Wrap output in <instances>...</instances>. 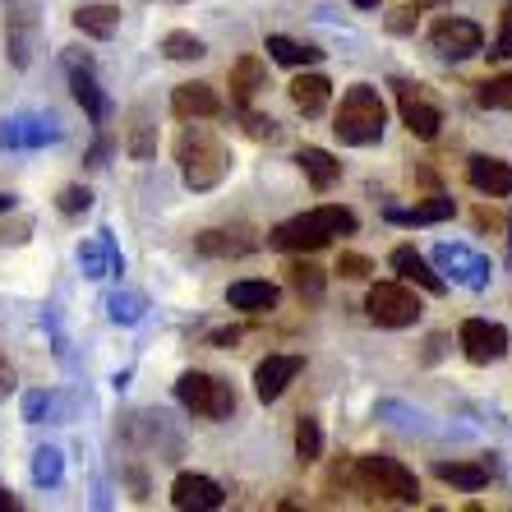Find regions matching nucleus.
Returning <instances> with one entry per match:
<instances>
[{
	"label": "nucleus",
	"mask_w": 512,
	"mask_h": 512,
	"mask_svg": "<svg viewBox=\"0 0 512 512\" xmlns=\"http://www.w3.org/2000/svg\"><path fill=\"white\" fill-rule=\"evenodd\" d=\"M457 208H453V199H425V203H416V208H393L388 213V222H402V227H429V222H448Z\"/></svg>",
	"instance_id": "23"
},
{
	"label": "nucleus",
	"mask_w": 512,
	"mask_h": 512,
	"mask_svg": "<svg viewBox=\"0 0 512 512\" xmlns=\"http://www.w3.org/2000/svg\"><path fill=\"white\" fill-rule=\"evenodd\" d=\"M268 56L277 60V65H319L323 60V51L319 47H305V42H296V37H282V33H273L268 37Z\"/></svg>",
	"instance_id": "25"
},
{
	"label": "nucleus",
	"mask_w": 512,
	"mask_h": 512,
	"mask_svg": "<svg viewBox=\"0 0 512 512\" xmlns=\"http://www.w3.org/2000/svg\"><path fill=\"white\" fill-rule=\"evenodd\" d=\"M194 250L208 254V259H231V254H250L254 250V240L245 236V231H203L199 240H194Z\"/></svg>",
	"instance_id": "21"
},
{
	"label": "nucleus",
	"mask_w": 512,
	"mask_h": 512,
	"mask_svg": "<svg viewBox=\"0 0 512 512\" xmlns=\"http://www.w3.org/2000/svg\"><path fill=\"white\" fill-rule=\"evenodd\" d=\"M425 5H443V0H416V10H425Z\"/></svg>",
	"instance_id": "45"
},
{
	"label": "nucleus",
	"mask_w": 512,
	"mask_h": 512,
	"mask_svg": "<svg viewBox=\"0 0 512 512\" xmlns=\"http://www.w3.org/2000/svg\"><path fill=\"white\" fill-rule=\"evenodd\" d=\"M360 222L351 208H337V203H323V208H310V213L291 217V222H282V227L268 231V245L282 254H314L323 250V245H333V236H351Z\"/></svg>",
	"instance_id": "1"
},
{
	"label": "nucleus",
	"mask_w": 512,
	"mask_h": 512,
	"mask_svg": "<svg viewBox=\"0 0 512 512\" xmlns=\"http://www.w3.org/2000/svg\"><path fill=\"white\" fill-rule=\"evenodd\" d=\"M268 84V70H263L259 56H240L236 65H231V107H250L254 97H259V88Z\"/></svg>",
	"instance_id": "16"
},
{
	"label": "nucleus",
	"mask_w": 512,
	"mask_h": 512,
	"mask_svg": "<svg viewBox=\"0 0 512 512\" xmlns=\"http://www.w3.org/2000/svg\"><path fill=\"white\" fill-rule=\"evenodd\" d=\"M56 208L65 217H79V213H88V208H93V194H88L84 185H65V190H60V199H56Z\"/></svg>",
	"instance_id": "33"
},
{
	"label": "nucleus",
	"mask_w": 512,
	"mask_h": 512,
	"mask_svg": "<svg viewBox=\"0 0 512 512\" xmlns=\"http://www.w3.org/2000/svg\"><path fill=\"white\" fill-rule=\"evenodd\" d=\"M328 97H333V84L323 79V74H300L291 79V102H296L300 116H319L328 107Z\"/></svg>",
	"instance_id": "18"
},
{
	"label": "nucleus",
	"mask_w": 512,
	"mask_h": 512,
	"mask_svg": "<svg viewBox=\"0 0 512 512\" xmlns=\"http://www.w3.org/2000/svg\"><path fill=\"white\" fill-rule=\"evenodd\" d=\"M33 480L37 485H60V453L56 448H42L33 457Z\"/></svg>",
	"instance_id": "34"
},
{
	"label": "nucleus",
	"mask_w": 512,
	"mask_h": 512,
	"mask_svg": "<svg viewBox=\"0 0 512 512\" xmlns=\"http://www.w3.org/2000/svg\"><path fill=\"white\" fill-rule=\"evenodd\" d=\"M5 28H10V60L24 70L37 47V0H5Z\"/></svg>",
	"instance_id": "10"
},
{
	"label": "nucleus",
	"mask_w": 512,
	"mask_h": 512,
	"mask_svg": "<svg viewBox=\"0 0 512 512\" xmlns=\"http://www.w3.org/2000/svg\"><path fill=\"white\" fill-rule=\"evenodd\" d=\"M300 370H305V360H300V356H268V360H259V370H254V397H259V402H277V397L296 383Z\"/></svg>",
	"instance_id": "12"
},
{
	"label": "nucleus",
	"mask_w": 512,
	"mask_h": 512,
	"mask_svg": "<svg viewBox=\"0 0 512 512\" xmlns=\"http://www.w3.org/2000/svg\"><path fill=\"white\" fill-rule=\"evenodd\" d=\"M383 125H388V107H383L379 88L370 84H356L342 93V107H337L333 120V134L351 148H370V143L383 139Z\"/></svg>",
	"instance_id": "2"
},
{
	"label": "nucleus",
	"mask_w": 512,
	"mask_h": 512,
	"mask_svg": "<svg viewBox=\"0 0 512 512\" xmlns=\"http://www.w3.org/2000/svg\"><path fill=\"white\" fill-rule=\"evenodd\" d=\"M10 208H14V199L10 194H0V213H10Z\"/></svg>",
	"instance_id": "44"
},
{
	"label": "nucleus",
	"mask_w": 512,
	"mask_h": 512,
	"mask_svg": "<svg viewBox=\"0 0 512 512\" xmlns=\"http://www.w3.org/2000/svg\"><path fill=\"white\" fill-rule=\"evenodd\" d=\"M337 273L351 277V282H365V277L374 273V263L365 259V254H351V250H346V254H337Z\"/></svg>",
	"instance_id": "35"
},
{
	"label": "nucleus",
	"mask_w": 512,
	"mask_h": 512,
	"mask_svg": "<svg viewBox=\"0 0 512 512\" xmlns=\"http://www.w3.org/2000/svg\"><path fill=\"white\" fill-rule=\"evenodd\" d=\"M351 480H356L360 494H374V499H397V503H416L420 485L416 476L406 471L397 457H356L351 462Z\"/></svg>",
	"instance_id": "4"
},
{
	"label": "nucleus",
	"mask_w": 512,
	"mask_h": 512,
	"mask_svg": "<svg viewBox=\"0 0 512 512\" xmlns=\"http://www.w3.org/2000/svg\"><path fill=\"white\" fill-rule=\"evenodd\" d=\"M429 42H434V51L448 60H471L476 51H485V33H480V24H471V19H457V14H443V19H434V28H429Z\"/></svg>",
	"instance_id": "8"
},
{
	"label": "nucleus",
	"mask_w": 512,
	"mask_h": 512,
	"mask_svg": "<svg viewBox=\"0 0 512 512\" xmlns=\"http://www.w3.org/2000/svg\"><path fill=\"white\" fill-rule=\"evenodd\" d=\"M245 130H250L254 139H277V120L273 116H245Z\"/></svg>",
	"instance_id": "38"
},
{
	"label": "nucleus",
	"mask_w": 512,
	"mask_h": 512,
	"mask_svg": "<svg viewBox=\"0 0 512 512\" xmlns=\"http://www.w3.org/2000/svg\"><path fill=\"white\" fill-rule=\"evenodd\" d=\"M489 60H512V0L503 5V24H499V37H494Z\"/></svg>",
	"instance_id": "36"
},
{
	"label": "nucleus",
	"mask_w": 512,
	"mask_h": 512,
	"mask_svg": "<svg viewBox=\"0 0 512 512\" xmlns=\"http://www.w3.org/2000/svg\"><path fill=\"white\" fill-rule=\"evenodd\" d=\"M439 263H448V268H466V282H471V286H485V263H480V259H471V254H466V250H453V245H443V250H439Z\"/></svg>",
	"instance_id": "32"
},
{
	"label": "nucleus",
	"mask_w": 512,
	"mask_h": 512,
	"mask_svg": "<svg viewBox=\"0 0 512 512\" xmlns=\"http://www.w3.org/2000/svg\"><path fill=\"white\" fill-rule=\"evenodd\" d=\"M393 93H397V111H402V125L416 139H434L443 125V111L439 102L425 93L420 84H406V79H393Z\"/></svg>",
	"instance_id": "7"
},
{
	"label": "nucleus",
	"mask_w": 512,
	"mask_h": 512,
	"mask_svg": "<svg viewBox=\"0 0 512 512\" xmlns=\"http://www.w3.org/2000/svg\"><path fill=\"white\" fill-rule=\"evenodd\" d=\"M393 268L402 273V282H416L420 291H429V296H443V277L434 273V268H429V263L411 250V245H397V250H393Z\"/></svg>",
	"instance_id": "17"
},
{
	"label": "nucleus",
	"mask_w": 512,
	"mask_h": 512,
	"mask_svg": "<svg viewBox=\"0 0 512 512\" xmlns=\"http://www.w3.org/2000/svg\"><path fill=\"white\" fill-rule=\"evenodd\" d=\"M351 5H360V10H379V0H351Z\"/></svg>",
	"instance_id": "43"
},
{
	"label": "nucleus",
	"mask_w": 512,
	"mask_h": 512,
	"mask_svg": "<svg viewBox=\"0 0 512 512\" xmlns=\"http://www.w3.org/2000/svg\"><path fill=\"white\" fill-rule=\"evenodd\" d=\"M47 393H33V397H28V402H24V416L28 420H42V411H47Z\"/></svg>",
	"instance_id": "40"
},
{
	"label": "nucleus",
	"mask_w": 512,
	"mask_h": 512,
	"mask_svg": "<svg viewBox=\"0 0 512 512\" xmlns=\"http://www.w3.org/2000/svg\"><path fill=\"white\" fill-rule=\"evenodd\" d=\"M466 180L489 199H508L512 194V162L503 157H471L466 162Z\"/></svg>",
	"instance_id": "13"
},
{
	"label": "nucleus",
	"mask_w": 512,
	"mask_h": 512,
	"mask_svg": "<svg viewBox=\"0 0 512 512\" xmlns=\"http://www.w3.org/2000/svg\"><path fill=\"white\" fill-rule=\"evenodd\" d=\"M171 503L185 512H213L227 503V489L217 485L213 476H199V471H185V476H176V485H171Z\"/></svg>",
	"instance_id": "11"
},
{
	"label": "nucleus",
	"mask_w": 512,
	"mask_h": 512,
	"mask_svg": "<svg viewBox=\"0 0 512 512\" xmlns=\"http://www.w3.org/2000/svg\"><path fill=\"white\" fill-rule=\"evenodd\" d=\"M171 111H176V120H213L222 116V97L208 84H180L171 93Z\"/></svg>",
	"instance_id": "14"
},
{
	"label": "nucleus",
	"mask_w": 512,
	"mask_h": 512,
	"mask_svg": "<svg viewBox=\"0 0 512 512\" xmlns=\"http://www.w3.org/2000/svg\"><path fill=\"white\" fill-rule=\"evenodd\" d=\"M476 102L485 111H512V74H494L476 88Z\"/></svg>",
	"instance_id": "29"
},
{
	"label": "nucleus",
	"mask_w": 512,
	"mask_h": 512,
	"mask_svg": "<svg viewBox=\"0 0 512 512\" xmlns=\"http://www.w3.org/2000/svg\"><path fill=\"white\" fill-rule=\"evenodd\" d=\"M434 476H439L443 485L476 494V489L489 485V466L485 462H434Z\"/></svg>",
	"instance_id": "20"
},
{
	"label": "nucleus",
	"mask_w": 512,
	"mask_h": 512,
	"mask_svg": "<svg viewBox=\"0 0 512 512\" xmlns=\"http://www.w3.org/2000/svg\"><path fill=\"white\" fill-rule=\"evenodd\" d=\"M286 282L300 300H319L323 296V268L319 263H286Z\"/></svg>",
	"instance_id": "27"
},
{
	"label": "nucleus",
	"mask_w": 512,
	"mask_h": 512,
	"mask_svg": "<svg viewBox=\"0 0 512 512\" xmlns=\"http://www.w3.org/2000/svg\"><path fill=\"white\" fill-rule=\"evenodd\" d=\"M365 310L379 328H411L420 319V296L402 282H374L365 296Z\"/></svg>",
	"instance_id": "6"
},
{
	"label": "nucleus",
	"mask_w": 512,
	"mask_h": 512,
	"mask_svg": "<svg viewBox=\"0 0 512 512\" xmlns=\"http://www.w3.org/2000/svg\"><path fill=\"white\" fill-rule=\"evenodd\" d=\"M176 397L185 411H194V416H203V420H227L231 411H236V388L222 383L217 374H203V370L180 374Z\"/></svg>",
	"instance_id": "5"
},
{
	"label": "nucleus",
	"mask_w": 512,
	"mask_h": 512,
	"mask_svg": "<svg viewBox=\"0 0 512 512\" xmlns=\"http://www.w3.org/2000/svg\"><path fill=\"white\" fill-rule=\"evenodd\" d=\"M70 88H74V102L88 111V120H107V97H102V88H97V79L88 74V65L79 70V65H70Z\"/></svg>",
	"instance_id": "22"
},
{
	"label": "nucleus",
	"mask_w": 512,
	"mask_h": 512,
	"mask_svg": "<svg viewBox=\"0 0 512 512\" xmlns=\"http://www.w3.org/2000/svg\"><path fill=\"white\" fill-rule=\"evenodd\" d=\"M56 125H42V120H5L0 130V143H42V139H56Z\"/></svg>",
	"instance_id": "28"
},
{
	"label": "nucleus",
	"mask_w": 512,
	"mask_h": 512,
	"mask_svg": "<svg viewBox=\"0 0 512 512\" xmlns=\"http://www.w3.org/2000/svg\"><path fill=\"white\" fill-rule=\"evenodd\" d=\"M296 457H300V462H319V457H323V429H319V420L300 416V425H296Z\"/></svg>",
	"instance_id": "31"
},
{
	"label": "nucleus",
	"mask_w": 512,
	"mask_h": 512,
	"mask_svg": "<svg viewBox=\"0 0 512 512\" xmlns=\"http://www.w3.org/2000/svg\"><path fill=\"white\" fill-rule=\"evenodd\" d=\"M162 51H167V60H203V56H208L203 37L185 33V28H176V33L162 37Z\"/></svg>",
	"instance_id": "30"
},
{
	"label": "nucleus",
	"mask_w": 512,
	"mask_h": 512,
	"mask_svg": "<svg viewBox=\"0 0 512 512\" xmlns=\"http://www.w3.org/2000/svg\"><path fill=\"white\" fill-rule=\"evenodd\" d=\"M19 508V499H14V494H5V489H0V512H14Z\"/></svg>",
	"instance_id": "42"
},
{
	"label": "nucleus",
	"mask_w": 512,
	"mask_h": 512,
	"mask_svg": "<svg viewBox=\"0 0 512 512\" xmlns=\"http://www.w3.org/2000/svg\"><path fill=\"white\" fill-rule=\"evenodd\" d=\"M240 342V328H222V333H213V346H236Z\"/></svg>",
	"instance_id": "41"
},
{
	"label": "nucleus",
	"mask_w": 512,
	"mask_h": 512,
	"mask_svg": "<svg viewBox=\"0 0 512 512\" xmlns=\"http://www.w3.org/2000/svg\"><path fill=\"white\" fill-rule=\"evenodd\" d=\"M74 28L88 37H111L120 28V10L116 5H79L74 10Z\"/></svg>",
	"instance_id": "24"
},
{
	"label": "nucleus",
	"mask_w": 512,
	"mask_h": 512,
	"mask_svg": "<svg viewBox=\"0 0 512 512\" xmlns=\"http://www.w3.org/2000/svg\"><path fill=\"white\" fill-rule=\"evenodd\" d=\"M416 19L420 10H411V5H402V10L388 14V33H416Z\"/></svg>",
	"instance_id": "37"
},
{
	"label": "nucleus",
	"mask_w": 512,
	"mask_h": 512,
	"mask_svg": "<svg viewBox=\"0 0 512 512\" xmlns=\"http://www.w3.org/2000/svg\"><path fill=\"white\" fill-rule=\"evenodd\" d=\"M277 300H282V291H277L273 282H231V291H227V305L231 310H240V314H268V310H277Z\"/></svg>",
	"instance_id": "15"
},
{
	"label": "nucleus",
	"mask_w": 512,
	"mask_h": 512,
	"mask_svg": "<svg viewBox=\"0 0 512 512\" xmlns=\"http://www.w3.org/2000/svg\"><path fill=\"white\" fill-rule=\"evenodd\" d=\"M176 162L185 171V185L190 190H213L217 180L227 176V148L208 125H185L176 139Z\"/></svg>",
	"instance_id": "3"
},
{
	"label": "nucleus",
	"mask_w": 512,
	"mask_h": 512,
	"mask_svg": "<svg viewBox=\"0 0 512 512\" xmlns=\"http://www.w3.org/2000/svg\"><path fill=\"white\" fill-rule=\"evenodd\" d=\"M125 148H130V157H139V162H148V157L157 153V125L148 120V111H134V116H130Z\"/></svg>",
	"instance_id": "26"
},
{
	"label": "nucleus",
	"mask_w": 512,
	"mask_h": 512,
	"mask_svg": "<svg viewBox=\"0 0 512 512\" xmlns=\"http://www.w3.org/2000/svg\"><path fill=\"white\" fill-rule=\"evenodd\" d=\"M457 342H462L471 365H489V360L508 356V328H499V323H489V319H466L457 328Z\"/></svg>",
	"instance_id": "9"
},
{
	"label": "nucleus",
	"mask_w": 512,
	"mask_h": 512,
	"mask_svg": "<svg viewBox=\"0 0 512 512\" xmlns=\"http://www.w3.org/2000/svg\"><path fill=\"white\" fill-rule=\"evenodd\" d=\"M300 171L310 176L314 190H333L337 180H342V162H337L333 153H323V148H300Z\"/></svg>",
	"instance_id": "19"
},
{
	"label": "nucleus",
	"mask_w": 512,
	"mask_h": 512,
	"mask_svg": "<svg viewBox=\"0 0 512 512\" xmlns=\"http://www.w3.org/2000/svg\"><path fill=\"white\" fill-rule=\"evenodd\" d=\"M111 319H120V323H134L139 319V310H134V300H111Z\"/></svg>",
	"instance_id": "39"
}]
</instances>
